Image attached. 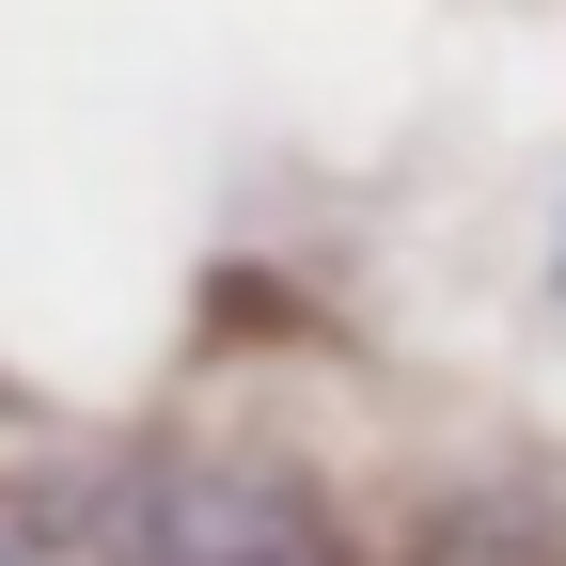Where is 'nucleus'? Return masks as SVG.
Wrapping results in <instances>:
<instances>
[{
  "instance_id": "nucleus-1",
  "label": "nucleus",
  "mask_w": 566,
  "mask_h": 566,
  "mask_svg": "<svg viewBox=\"0 0 566 566\" xmlns=\"http://www.w3.org/2000/svg\"><path fill=\"white\" fill-rule=\"evenodd\" d=\"M0 566H346V551L268 472H111L95 504H48Z\"/></svg>"
}]
</instances>
